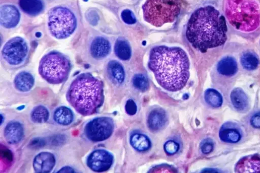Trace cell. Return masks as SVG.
Here are the masks:
<instances>
[{
    "mask_svg": "<svg viewBox=\"0 0 260 173\" xmlns=\"http://www.w3.org/2000/svg\"><path fill=\"white\" fill-rule=\"evenodd\" d=\"M148 66L161 86L170 92L182 90L190 78V62L179 48L157 46L150 53Z\"/></svg>",
    "mask_w": 260,
    "mask_h": 173,
    "instance_id": "1",
    "label": "cell"
},
{
    "mask_svg": "<svg viewBox=\"0 0 260 173\" xmlns=\"http://www.w3.org/2000/svg\"><path fill=\"white\" fill-rule=\"evenodd\" d=\"M50 118V112L47 108L43 106L35 107L31 113V120L36 124H44Z\"/></svg>",
    "mask_w": 260,
    "mask_h": 173,
    "instance_id": "27",
    "label": "cell"
},
{
    "mask_svg": "<svg viewBox=\"0 0 260 173\" xmlns=\"http://www.w3.org/2000/svg\"><path fill=\"white\" fill-rule=\"evenodd\" d=\"M224 10L229 22L238 32L251 34L260 28L258 0H225Z\"/></svg>",
    "mask_w": 260,
    "mask_h": 173,
    "instance_id": "4",
    "label": "cell"
},
{
    "mask_svg": "<svg viewBox=\"0 0 260 173\" xmlns=\"http://www.w3.org/2000/svg\"><path fill=\"white\" fill-rule=\"evenodd\" d=\"M125 110L126 112L130 116L135 115L137 112V107L135 102L131 99L127 100L126 106Z\"/></svg>",
    "mask_w": 260,
    "mask_h": 173,
    "instance_id": "33",
    "label": "cell"
},
{
    "mask_svg": "<svg viewBox=\"0 0 260 173\" xmlns=\"http://www.w3.org/2000/svg\"><path fill=\"white\" fill-rule=\"evenodd\" d=\"M182 0H146L142 6L144 20L156 27L173 22L180 14Z\"/></svg>",
    "mask_w": 260,
    "mask_h": 173,
    "instance_id": "5",
    "label": "cell"
},
{
    "mask_svg": "<svg viewBox=\"0 0 260 173\" xmlns=\"http://www.w3.org/2000/svg\"><path fill=\"white\" fill-rule=\"evenodd\" d=\"M204 98L208 104L214 108L220 107L223 102L220 94L212 88L208 89L205 91Z\"/></svg>",
    "mask_w": 260,
    "mask_h": 173,
    "instance_id": "28",
    "label": "cell"
},
{
    "mask_svg": "<svg viewBox=\"0 0 260 173\" xmlns=\"http://www.w3.org/2000/svg\"><path fill=\"white\" fill-rule=\"evenodd\" d=\"M219 136L222 142L236 144L241 140V133L234 124L229 122L222 126L219 130Z\"/></svg>",
    "mask_w": 260,
    "mask_h": 173,
    "instance_id": "14",
    "label": "cell"
},
{
    "mask_svg": "<svg viewBox=\"0 0 260 173\" xmlns=\"http://www.w3.org/2000/svg\"><path fill=\"white\" fill-rule=\"evenodd\" d=\"M110 50V42L102 37L95 38L91 45V54L93 58L96 60L104 58L109 54Z\"/></svg>",
    "mask_w": 260,
    "mask_h": 173,
    "instance_id": "17",
    "label": "cell"
},
{
    "mask_svg": "<svg viewBox=\"0 0 260 173\" xmlns=\"http://www.w3.org/2000/svg\"><path fill=\"white\" fill-rule=\"evenodd\" d=\"M114 158L112 154L106 150L98 149L92 152L87 160L88 166L95 172L108 170L112 166Z\"/></svg>",
    "mask_w": 260,
    "mask_h": 173,
    "instance_id": "10",
    "label": "cell"
},
{
    "mask_svg": "<svg viewBox=\"0 0 260 173\" xmlns=\"http://www.w3.org/2000/svg\"><path fill=\"white\" fill-rule=\"evenodd\" d=\"M123 20L127 24H133L136 22V18L133 12L129 10H123L121 14Z\"/></svg>",
    "mask_w": 260,
    "mask_h": 173,
    "instance_id": "30",
    "label": "cell"
},
{
    "mask_svg": "<svg viewBox=\"0 0 260 173\" xmlns=\"http://www.w3.org/2000/svg\"><path fill=\"white\" fill-rule=\"evenodd\" d=\"M53 118L58 124L63 126H67L73 122L74 115L73 112L68 108L60 106L54 112Z\"/></svg>",
    "mask_w": 260,
    "mask_h": 173,
    "instance_id": "23",
    "label": "cell"
},
{
    "mask_svg": "<svg viewBox=\"0 0 260 173\" xmlns=\"http://www.w3.org/2000/svg\"><path fill=\"white\" fill-rule=\"evenodd\" d=\"M24 134L23 124L17 121H12L8 124L4 131L5 139L10 144H19L23 139Z\"/></svg>",
    "mask_w": 260,
    "mask_h": 173,
    "instance_id": "13",
    "label": "cell"
},
{
    "mask_svg": "<svg viewBox=\"0 0 260 173\" xmlns=\"http://www.w3.org/2000/svg\"><path fill=\"white\" fill-rule=\"evenodd\" d=\"M227 31L225 17L214 7L207 6L193 14L188 23L186 36L195 49L206 52L224 45Z\"/></svg>",
    "mask_w": 260,
    "mask_h": 173,
    "instance_id": "2",
    "label": "cell"
},
{
    "mask_svg": "<svg viewBox=\"0 0 260 173\" xmlns=\"http://www.w3.org/2000/svg\"><path fill=\"white\" fill-rule=\"evenodd\" d=\"M167 122L166 113L161 108H155L152 110L147 120L148 128L154 132H158L163 128Z\"/></svg>",
    "mask_w": 260,
    "mask_h": 173,
    "instance_id": "15",
    "label": "cell"
},
{
    "mask_svg": "<svg viewBox=\"0 0 260 173\" xmlns=\"http://www.w3.org/2000/svg\"><path fill=\"white\" fill-rule=\"evenodd\" d=\"M240 62L243 68L249 71L255 70L259 64L257 55L251 52H244L241 56Z\"/></svg>",
    "mask_w": 260,
    "mask_h": 173,
    "instance_id": "26",
    "label": "cell"
},
{
    "mask_svg": "<svg viewBox=\"0 0 260 173\" xmlns=\"http://www.w3.org/2000/svg\"><path fill=\"white\" fill-rule=\"evenodd\" d=\"M28 46L26 40L22 38H14L5 45L2 55L4 59L11 66H19L23 64L28 54Z\"/></svg>",
    "mask_w": 260,
    "mask_h": 173,
    "instance_id": "9",
    "label": "cell"
},
{
    "mask_svg": "<svg viewBox=\"0 0 260 173\" xmlns=\"http://www.w3.org/2000/svg\"><path fill=\"white\" fill-rule=\"evenodd\" d=\"M231 100L233 107L238 111L243 112L248 106V99L244 91L236 88L233 90L230 95Z\"/></svg>",
    "mask_w": 260,
    "mask_h": 173,
    "instance_id": "22",
    "label": "cell"
},
{
    "mask_svg": "<svg viewBox=\"0 0 260 173\" xmlns=\"http://www.w3.org/2000/svg\"><path fill=\"white\" fill-rule=\"evenodd\" d=\"M75 172V170H74L68 166H64L62 168H61L59 171H58V172Z\"/></svg>",
    "mask_w": 260,
    "mask_h": 173,
    "instance_id": "37",
    "label": "cell"
},
{
    "mask_svg": "<svg viewBox=\"0 0 260 173\" xmlns=\"http://www.w3.org/2000/svg\"><path fill=\"white\" fill-rule=\"evenodd\" d=\"M250 124L254 128H260V112L254 114L251 116Z\"/></svg>",
    "mask_w": 260,
    "mask_h": 173,
    "instance_id": "35",
    "label": "cell"
},
{
    "mask_svg": "<svg viewBox=\"0 0 260 173\" xmlns=\"http://www.w3.org/2000/svg\"><path fill=\"white\" fill-rule=\"evenodd\" d=\"M36 142L33 140L32 142L31 143V146L33 148L37 147V148H42L45 146V141L41 139H35Z\"/></svg>",
    "mask_w": 260,
    "mask_h": 173,
    "instance_id": "36",
    "label": "cell"
},
{
    "mask_svg": "<svg viewBox=\"0 0 260 173\" xmlns=\"http://www.w3.org/2000/svg\"><path fill=\"white\" fill-rule=\"evenodd\" d=\"M66 98L80 114L84 116H92L104 102L103 83L90 74H81L71 84Z\"/></svg>",
    "mask_w": 260,
    "mask_h": 173,
    "instance_id": "3",
    "label": "cell"
},
{
    "mask_svg": "<svg viewBox=\"0 0 260 173\" xmlns=\"http://www.w3.org/2000/svg\"><path fill=\"white\" fill-rule=\"evenodd\" d=\"M14 84L17 90L21 92H28L33 88L35 79L30 73L22 72L17 75Z\"/></svg>",
    "mask_w": 260,
    "mask_h": 173,
    "instance_id": "20",
    "label": "cell"
},
{
    "mask_svg": "<svg viewBox=\"0 0 260 173\" xmlns=\"http://www.w3.org/2000/svg\"><path fill=\"white\" fill-rule=\"evenodd\" d=\"M116 55L123 60H128L131 57L132 52L128 42L122 38L118 40L115 46Z\"/></svg>",
    "mask_w": 260,
    "mask_h": 173,
    "instance_id": "25",
    "label": "cell"
},
{
    "mask_svg": "<svg viewBox=\"0 0 260 173\" xmlns=\"http://www.w3.org/2000/svg\"><path fill=\"white\" fill-rule=\"evenodd\" d=\"M71 64L69 60L58 52H51L41 60L40 76L48 83L59 84L66 82L70 73Z\"/></svg>",
    "mask_w": 260,
    "mask_h": 173,
    "instance_id": "6",
    "label": "cell"
},
{
    "mask_svg": "<svg viewBox=\"0 0 260 173\" xmlns=\"http://www.w3.org/2000/svg\"><path fill=\"white\" fill-rule=\"evenodd\" d=\"M178 144L174 141H169L164 145V150L168 155H173L179 150Z\"/></svg>",
    "mask_w": 260,
    "mask_h": 173,
    "instance_id": "31",
    "label": "cell"
},
{
    "mask_svg": "<svg viewBox=\"0 0 260 173\" xmlns=\"http://www.w3.org/2000/svg\"><path fill=\"white\" fill-rule=\"evenodd\" d=\"M130 142L132 147L137 151L145 152L151 147V142L146 135L142 134H134L131 136Z\"/></svg>",
    "mask_w": 260,
    "mask_h": 173,
    "instance_id": "24",
    "label": "cell"
},
{
    "mask_svg": "<svg viewBox=\"0 0 260 173\" xmlns=\"http://www.w3.org/2000/svg\"><path fill=\"white\" fill-rule=\"evenodd\" d=\"M134 86L139 91L145 92L149 88V82L143 74H138L134 76L132 80Z\"/></svg>",
    "mask_w": 260,
    "mask_h": 173,
    "instance_id": "29",
    "label": "cell"
},
{
    "mask_svg": "<svg viewBox=\"0 0 260 173\" xmlns=\"http://www.w3.org/2000/svg\"><path fill=\"white\" fill-rule=\"evenodd\" d=\"M56 164V158L50 152H42L34 158L33 166L36 172L48 173L52 172Z\"/></svg>",
    "mask_w": 260,
    "mask_h": 173,
    "instance_id": "11",
    "label": "cell"
},
{
    "mask_svg": "<svg viewBox=\"0 0 260 173\" xmlns=\"http://www.w3.org/2000/svg\"><path fill=\"white\" fill-rule=\"evenodd\" d=\"M236 172H260V157L257 155L245 156L236 164Z\"/></svg>",
    "mask_w": 260,
    "mask_h": 173,
    "instance_id": "16",
    "label": "cell"
},
{
    "mask_svg": "<svg viewBox=\"0 0 260 173\" xmlns=\"http://www.w3.org/2000/svg\"><path fill=\"white\" fill-rule=\"evenodd\" d=\"M107 72L111 81L117 84H122L125 79V72L122 64L117 60H111L107 64Z\"/></svg>",
    "mask_w": 260,
    "mask_h": 173,
    "instance_id": "18",
    "label": "cell"
},
{
    "mask_svg": "<svg viewBox=\"0 0 260 173\" xmlns=\"http://www.w3.org/2000/svg\"><path fill=\"white\" fill-rule=\"evenodd\" d=\"M217 69L218 72L222 76H232L238 71L237 63L234 58L227 56L218 62Z\"/></svg>",
    "mask_w": 260,
    "mask_h": 173,
    "instance_id": "19",
    "label": "cell"
},
{
    "mask_svg": "<svg viewBox=\"0 0 260 173\" xmlns=\"http://www.w3.org/2000/svg\"><path fill=\"white\" fill-rule=\"evenodd\" d=\"M200 148L203 154H208L213 150L214 144L211 140L206 139L201 142Z\"/></svg>",
    "mask_w": 260,
    "mask_h": 173,
    "instance_id": "32",
    "label": "cell"
},
{
    "mask_svg": "<svg viewBox=\"0 0 260 173\" xmlns=\"http://www.w3.org/2000/svg\"><path fill=\"white\" fill-rule=\"evenodd\" d=\"M19 6L25 13L31 16L39 15L44 8L42 0H19Z\"/></svg>",
    "mask_w": 260,
    "mask_h": 173,
    "instance_id": "21",
    "label": "cell"
},
{
    "mask_svg": "<svg viewBox=\"0 0 260 173\" xmlns=\"http://www.w3.org/2000/svg\"><path fill=\"white\" fill-rule=\"evenodd\" d=\"M48 26L53 36L58 40H65L71 36L76 30L77 20L68 8L55 7L49 13Z\"/></svg>",
    "mask_w": 260,
    "mask_h": 173,
    "instance_id": "7",
    "label": "cell"
},
{
    "mask_svg": "<svg viewBox=\"0 0 260 173\" xmlns=\"http://www.w3.org/2000/svg\"><path fill=\"white\" fill-rule=\"evenodd\" d=\"M21 15L18 8L14 6L5 5L0 8V22L7 28H14L18 26Z\"/></svg>",
    "mask_w": 260,
    "mask_h": 173,
    "instance_id": "12",
    "label": "cell"
},
{
    "mask_svg": "<svg viewBox=\"0 0 260 173\" xmlns=\"http://www.w3.org/2000/svg\"><path fill=\"white\" fill-rule=\"evenodd\" d=\"M115 130L113 120L108 117L96 118L85 126L84 133L87 139L94 142H104L113 134Z\"/></svg>",
    "mask_w": 260,
    "mask_h": 173,
    "instance_id": "8",
    "label": "cell"
},
{
    "mask_svg": "<svg viewBox=\"0 0 260 173\" xmlns=\"http://www.w3.org/2000/svg\"><path fill=\"white\" fill-rule=\"evenodd\" d=\"M88 21L93 25H96L99 20V16L97 12L94 10L89 11L87 15Z\"/></svg>",
    "mask_w": 260,
    "mask_h": 173,
    "instance_id": "34",
    "label": "cell"
}]
</instances>
